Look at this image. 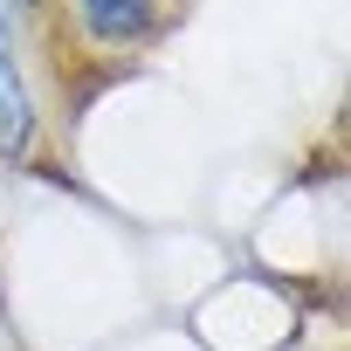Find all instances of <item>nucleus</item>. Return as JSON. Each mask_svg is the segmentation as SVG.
<instances>
[{"mask_svg": "<svg viewBox=\"0 0 351 351\" xmlns=\"http://www.w3.org/2000/svg\"><path fill=\"white\" fill-rule=\"evenodd\" d=\"M35 138V104L21 90V69L8 56V42H0V152H21Z\"/></svg>", "mask_w": 351, "mask_h": 351, "instance_id": "f257e3e1", "label": "nucleus"}, {"mask_svg": "<svg viewBox=\"0 0 351 351\" xmlns=\"http://www.w3.org/2000/svg\"><path fill=\"white\" fill-rule=\"evenodd\" d=\"M83 21L104 42H145L152 35V0H83Z\"/></svg>", "mask_w": 351, "mask_h": 351, "instance_id": "f03ea898", "label": "nucleus"}]
</instances>
